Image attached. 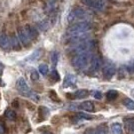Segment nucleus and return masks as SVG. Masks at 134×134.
Returning <instances> with one entry per match:
<instances>
[{
    "label": "nucleus",
    "mask_w": 134,
    "mask_h": 134,
    "mask_svg": "<svg viewBox=\"0 0 134 134\" xmlns=\"http://www.w3.org/2000/svg\"><path fill=\"white\" fill-rule=\"evenodd\" d=\"M76 117L77 118H83V119H92V116H90L86 113H83V112H79L76 114Z\"/></svg>",
    "instance_id": "nucleus-25"
},
{
    "label": "nucleus",
    "mask_w": 134,
    "mask_h": 134,
    "mask_svg": "<svg viewBox=\"0 0 134 134\" xmlns=\"http://www.w3.org/2000/svg\"><path fill=\"white\" fill-rule=\"evenodd\" d=\"M131 71H134V63L132 64V66H131Z\"/></svg>",
    "instance_id": "nucleus-31"
},
{
    "label": "nucleus",
    "mask_w": 134,
    "mask_h": 134,
    "mask_svg": "<svg viewBox=\"0 0 134 134\" xmlns=\"http://www.w3.org/2000/svg\"><path fill=\"white\" fill-rule=\"evenodd\" d=\"M51 79H52L53 81H55V82H57V81H59V80H60L59 73L57 72L56 70H53V71L51 72Z\"/></svg>",
    "instance_id": "nucleus-24"
},
{
    "label": "nucleus",
    "mask_w": 134,
    "mask_h": 134,
    "mask_svg": "<svg viewBox=\"0 0 134 134\" xmlns=\"http://www.w3.org/2000/svg\"><path fill=\"white\" fill-rule=\"evenodd\" d=\"M76 83V77L72 74H67L63 81V87L64 88H69Z\"/></svg>",
    "instance_id": "nucleus-10"
},
{
    "label": "nucleus",
    "mask_w": 134,
    "mask_h": 134,
    "mask_svg": "<svg viewBox=\"0 0 134 134\" xmlns=\"http://www.w3.org/2000/svg\"><path fill=\"white\" fill-rule=\"evenodd\" d=\"M16 89L17 91L20 93L21 95L25 96V97H37V95H34L32 93V91L30 89V87L28 86V84L26 83L25 79L20 77V78L17 80L16 82ZM38 98V97H37Z\"/></svg>",
    "instance_id": "nucleus-3"
},
{
    "label": "nucleus",
    "mask_w": 134,
    "mask_h": 134,
    "mask_svg": "<svg viewBox=\"0 0 134 134\" xmlns=\"http://www.w3.org/2000/svg\"><path fill=\"white\" fill-rule=\"evenodd\" d=\"M91 29V24L87 21H82V22H77L75 24H72L70 27L67 29V34L71 37L74 35H79L88 32Z\"/></svg>",
    "instance_id": "nucleus-2"
},
{
    "label": "nucleus",
    "mask_w": 134,
    "mask_h": 134,
    "mask_svg": "<svg viewBox=\"0 0 134 134\" xmlns=\"http://www.w3.org/2000/svg\"><path fill=\"white\" fill-rule=\"evenodd\" d=\"M125 130L128 134H134V118H125L124 119Z\"/></svg>",
    "instance_id": "nucleus-11"
},
{
    "label": "nucleus",
    "mask_w": 134,
    "mask_h": 134,
    "mask_svg": "<svg viewBox=\"0 0 134 134\" xmlns=\"http://www.w3.org/2000/svg\"><path fill=\"white\" fill-rule=\"evenodd\" d=\"M111 134H122V127L120 123H114L111 126Z\"/></svg>",
    "instance_id": "nucleus-16"
},
{
    "label": "nucleus",
    "mask_w": 134,
    "mask_h": 134,
    "mask_svg": "<svg viewBox=\"0 0 134 134\" xmlns=\"http://www.w3.org/2000/svg\"><path fill=\"white\" fill-rule=\"evenodd\" d=\"M4 115H5L9 120H15L17 117L16 112L14 111V110H12V109H7L5 111V114H4Z\"/></svg>",
    "instance_id": "nucleus-19"
},
{
    "label": "nucleus",
    "mask_w": 134,
    "mask_h": 134,
    "mask_svg": "<svg viewBox=\"0 0 134 134\" xmlns=\"http://www.w3.org/2000/svg\"><path fill=\"white\" fill-rule=\"evenodd\" d=\"M87 16V12L82 8H74L68 15V20L73 21L75 19H83Z\"/></svg>",
    "instance_id": "nucleus-6"
},
{
    "label": "nucleus",
    "mask_w": 134,
    "mask_h": 134,
    "mask_svg": "<svg viewBox=\"0 0 134 134\" xmlns=\"http://www.w3.org/2000/svg\"><path fill=\"white\" fill-rule=\"evenodd\" d=\"M95 134H108V129L105 125H100L94 129Z\"/></svg>",
    "instance_id": "nucleus-20"
},
{
    "label": "nucleus",
    "mask_w": 134,
    "mask_h": 134,
    "mask_svg": "<svg viewBox=\"0 0 134 134\" xmlns=\"http://www.w3.org/2000/svg\"><path fill=\"white\" fill-rule=\"evenodd\" d=\"M91 54L89 51H84L81 53H78L73 57L72 64L73 66L77 69H84L89 65L90 60H91Z\"/></svg>",
    "instance_id": "nucleus-1"
},
{
    "label": "nucleus",
    "mask_w": 134,
    "mask_h": 134,
    "mask_svg": "<svg viewBox=\"0 0 134 134\" xmlns=\"http://www.w3.org/2000/svg\"><path fill=\"white\" fill-rule=\"evenodd\" d=\"M38 69H39V72L42 74V75H46L47 73H48V66L46 65V64H40L39 67H38Z\"/></svg>",
    "instance_id": "nucleus-23"
},
{
    "label": "nucleus",
    "mask_w": 134,
    "mask_h": 134,
    "mask_svg": "<svg viewBox=\"0 0 134 134\" xmlns=\"http://www.w3.org/2000/svg\"><path fill=\"white\" fill-rule=\"evenodd\" d=\"M101 67V59L99 55H93L90 60V70L92 72H96L100 69Z\"/></svg>",
    "instance_id": "nucleus-8"
},
{
    "label": "nucleus",
    "mask_w": 134,
    "mask_h": 134,
    "mask_svg": "<svg viewBox=\"0 0 134 134\" xmlns=\"http://www.w3.org/2000/svg\"><path fill=\"white\" fill-rule=\"evenodd\" d=\"M123 104L129 110H134V101L129 99V98H124L123 100Z\"/></svg>",
    "instance_id": "nucleus-18"
},
{
    "label": "nucleus",
    "mask_w": 134,
    "mask_h": 134,
    "mask_svg": "<svg viewBox=\"0 0 134 134\" xmlns=\"http://www.w3.org/2000/svg\"><path fill=\"white\" fill-rule=\"evenodd\" d=\"M79 108H81L82 110H85V111L93 112L94 111V103L91 101H84L79 105Z\"/></svg>",
    "instance_id": "nucleus-13"
},
{
    "label": "nucleus",
    "mask_w": 134,
    "mask_h": 134,
    "mask_svg": "<svg viewBox=\"0 0 134 134\" xmlns=\"http://www.w3.org/2000/svg\"><path fill=\"white\" fill-rule=\"evenodd\" d=\"M43 134H51V133H49V132H45V133H43Z\"/></svg>",
    "instance_id": "nucleus-32"
},
{
    "label": "nucleus",
    "mask_w": 134,
    "mask_h": 134,
    "mask_svg": "<svg viewBox=\"0 0 134 134\" xmlns=\"http://www.w3.org/2000/svg\"><path fill=\"white\" fill-rule=\"evenodd\" d=\"M88 95H89V91H88L87 89H79V90H77V91H75V92H74L73 96H74L75 98L82 99V98L87 97Z\"/></svg>",
    "instance_id": "nucleus-15"
},
{
    "label": "nucleus",
    "mask_w": 134,
    "mask_h": 134,
    "mask_svg": "<svg viewBox=\"0 0 134 134\" xmlns=\"http://www.w3.org/2000/svg\"><path fill=\"white\" fill-rule=\"evenodd\" d=\"M0 48L4 50H8L12 48L11 39H9L5 34H0Z\"/></svg>",
    "instance_id": "nucleus-9"
},
{
    "label": "nucleus",
    "mask_w": 134,
    "mask_h": 134,
    "mask_svg": "<svg viewBox=\"0 0 134 134\" xmlns=\"http://www.w3.org/2000/svg\"><path fill=\"white\" fill-rule=\"evenodd\" d=\"M50 97L51 98H55V100L56 101H59L58 100V97H57V95H56V93H55V91L54 90H50Z\"/></svg>",
    "instance_id": "nucleus-29"
},
{
    "label": "nucleus",
    "mask_w": 134,
    "mask_h": 134,
    "mask_svg": "<svg viewBox=\"0 0 134 134\" xmlns=\"http://www.w3.org/2000/svg\"><path fill=\"white\" fill-rule=\"evenodd\" d=\"M93 96L95 97V99H98V100L102 99V94H101V92H99V91H96V92H94Z\"/></svg>",
    "instance_id": "nucleus-28"
},
{
    "label": "nucleus",
    "mask_w": 134,
    "mask_h": 134,
    "mask_svg": "<svg viewBox=\"0 0 134 134\" xmlns=\"http://www.w3.org/2000/svg\"><path fill=\"white\" fill-rule=\"evenodd\" d=\"M118 96V92L116 90H109L106 93V97L108 100H114Z\"/></svg>",
    "instance_id": "nucleus-21"
},
{
    "label": "nucleus",
    "mask_w": 134,
    "mask_h": 134,
    "mask_svg": "<svg viewBox=\"0 0 134 134\" xmlns=\"http://www.w3.org/2000/svg\"><path fill=\"white\" fill-rule=\"evenodd\" d=\"M115 72H116V68L112 62H107L103 66V75L106 79H111L115 75Z\"/></svg>",
    "instance_id": "nucleus-7"
},
{
    "label": "nucleus",
    "mask_w": 134,
    "mask_h": 134,
    "mask_svg": "<svg viewBox=\"0 0 134 134\" xmlns=\"http://www.w3.org/2000/svg\"><path fill=\"white\" fill-rule=\"evenodd\" d=\"M31 79H32L33 81L39 79V75H38V72H37L36 70H32V71H31Z\"/></svg>",
    "instance_id": "nucleus-26"
},
{
    "label": "nucleus",
    "mask_w": 134,
    "mask_h": 134,
    "mask_svg": "<svg viewBox=\"0 0 134 134\" xmlns=\"http://www.w3.org/2000/svg\"><path fill=\"white\" fill-rule=\"evenodd\" d=\"M85 134H95L94 129H88V130L85 132Z\"/></svg>",
    "instance_id": "nucleus-30"
},
{
    "label": "nucleus",
    "mask_w": 134,
    "mask_h": 134,
    "mask_svg": "<svg viewBox=\"0 0 134 134\" xmlns=\"http://www.w3.org/2000/svg\"><path fill=\"white\" fill-rule=\"evenodd\" d=\"M17 34H18V38L20 40V42L22 43V45L24 47H28L29 45L31 44V38L29 37V35H28L27 31L25 30V28L24 27H21V28H18V30H17Z\"/></svg>",
    "instance_id": "nucleus-5"
},
{
    "label": "nucleus",
    "mask_w": 134,
    "mask_h": 134,
    "mask_svg": "<svg viewBox=\"0 0 134 134\" xmlns=\"http://www.w3.org/2000/svg\"><path fill=\"white\" fill-rule=\"evenodd\" d=\"M20 40L19 38H17L16 36H13L11 38V46L13 49H15V50H20L21 49V46H20Z\"/></svg>",
    "instance_id": "nucleus-17"
},
{
    "label": "nucleus",
    "mask_w": 134,
    "mask_h": 134,
    "mask_svg": "<svg viewBox=\"0 0 134 134\" xmlns=\"http://www.w3.org/2000/svg\"><path fill=\"white\" fill-rule=\"evenodd\" d=\"M24 28H25V30L27 31L28 35H29V37L31 38V40L36 39V38L38 37V31H37V29L34 27V26L27 25V26H25Z\"/></svg>",
    "instance_id": "nucleus-12"
},
{
    "label": "nucleus",
    "mask_w": 134,
    "mask_h": 134,
    "mask_svg": "<svg viewBox=\"0 0 134 134\" xmlns=\"http://www.w3.org/2000/svg\"><path fill=\"white\" fill-rule=\"evenodd\" d=\"M58 59H59V54L57 51H53L52 54H51V62L53 63V65H56L57 62H58Z\"/></svg>",
    "instance_id": "nucleus-22"
},
{
    "label": "nucleus",
    "mask_w": 134,
    "mask_h": 134,
    "mask_svg": "<svg viewBox=\"0 0 134 134\" xmlns=\"http://www.w3.org/2000/svg\"><path fill=\"white\" fill-rule=\"evenodd\" d=\"M81 2L86 6L93 8L97 11H103L105 8V4H104L103 0H81Z\"/></svg>",
    "instance_id": "nucleus-4"
},
{
    "label": "nucleus",
    "mask_w": 134,
    "mask_h": 134,
    "mask_svg": "<svg viewBox=\"0 0 134 134\" xmlns=\"http://www.w3.org/2000/svg\"><path fill=\"white\" fill-rule=\"evenodd\" d=\"M42 49L41 48H38V49H36V50L34 51L33 53L31 54V55L29 56L28 58H26V61L28 62H33V61H36V60H38L41 55H42Z\"/></svg>",
    "instance_id": "nucleus-14"
},
{
    "label": "nucleus",
    "mask_w": 134,
    "mask_h": 134,
    "mask_svg": "<svg viewBox=\"0 0 134 134\" xmlns=\"http://www.w3.org/2000/svg\"><path fill=\"white\" fill-rule=\"evenodd\" d=\"M0 134H6V127L3 122H0Z\"/></svg>",
    "instance_id": "nucleus-27"
}]
</instances>
